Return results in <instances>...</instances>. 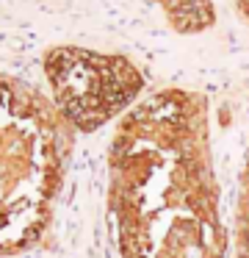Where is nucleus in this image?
I'll return each mask as SVG.
<instances>
[{
    "instance_id": "obj_3",
    "label": "nucleus",
    "mask_w": 249,
    "mask_h": 258,
    "mask_svg": "<svg viewBox=\"0 0 249 258\" xmlns=\"http://www.w3.org/2000/svg\"><path fill=\"white\" fill-rule=\"evenodd\" d=\"M50 100L72 131L94 134L138 103L147 78L125 53L55 45L42 58Z\"/></svg>"
},
{
    "instance_id": "obj_5",
    "label": "nucleus",
    "mask_w": 249,
    "mask_h": 258,
    "mask_svg": "<svg viewBox=\"0 0 249 258\" xmlns=\"http://www.w3.org/2000/svg\"><path fill=\"white\" fill-rule=\"evenodd\" d=\"M230 258H249V145L235 183V203L230 219Z\"/></svg>"
},
{
    "instance_id": "obj_1",
    "label": "nucleus",
    "mask_w": 249,
    "mask_h": 258,
    "mask_svg": "<svg viewBox=\"0 0 249 258\" xmlns=\"http://www.w3.org/2000/svg\"><path fill=\"white\" fill-rule=\"evenodd\" d=\"M108 211L122 258H230L202 92L166 86L116 122Z\"/></svg>"
},
{
    "instance_id": "obj_4",
    "label": "nucleus",
    "mask_w": 249,
    "mask_h": 258,
    "mask_svg": "<svg viewBox=\"0 0 249 258\" xmlns=\"http://www.w3.org/2000/svg\"><path fill=\"white\" fill-rule=\"evenodd\" d=\"M160 14L169 23V28L180 36H194L210 31L216 25V0H166Z\"/></svg>"
},
{
    "instance_id": "obj_2",
    "label": "nucleus",
    "mask_w": 249,
    "mask_h": 258,
    "mask_svg": "<svg viewBox=\"0 0 249 258\" xmlns=\"http://www.w3.org/2000/svg\"><path fill=\"white\" fill-rule=\"evenodd\" d=\"M72 139L50 95L0 73V258L31 250L47 233Z\"/></svg>"
},
{
    "instance_id": "obj_7",
    "label": "nucleus",
    "mask_w": 249,
    "mask_h": 258,
    "mask_svg": "<svg viewBox=\"0 0 249 258\" xmlns=\"http://www.w3.org/2000/svg\"><path fill=\"white\" fill-rule=\"evenodd\" d=\"M147 3H152V6H158V9H160V6L166 3V0H147Z\"/></svg>"
},
{
    "instance_id": "obj_6",
    "label": "nucleus",
    "mask_w": 249,
    "mask_h": 258,
    "mask_svg": "<svg viewBox=\"0 0 249 258\" xmlns=\"http://www.w3.org/2000/svg\"><path fill=\"white\" fill-rule=\"evenodd\" d=\"M230 9L243 25H249V0H230Z\"/></svg>"
}]
</instances>
